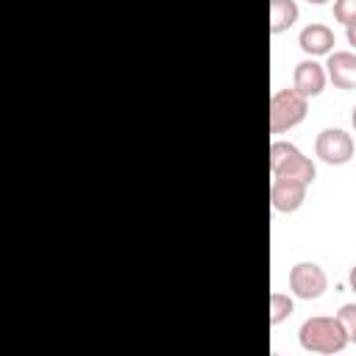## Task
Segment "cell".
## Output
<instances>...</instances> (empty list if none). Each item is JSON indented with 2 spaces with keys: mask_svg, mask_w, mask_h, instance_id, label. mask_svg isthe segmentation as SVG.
I'll use <instances>...</instances> for the list:
<instances>
[{
  "mask_svg": "<svg viewBox=\"0 0 356 356\" xmlns=\"http://www.w3.org/2000/svg\"><path fill=\"white\" fill-rule=\"evenodd\" d=\"M298 342L309 353H339L348 345V334H345L342 323L337 320V314L334 317L317 314V317L303 320V325L298 331Z\"/></svg>",
  "mask_w": 356,
  "mask_h": 356,
  "instance_id": "cell-1",
  "label": "cell"
},
{
  "mask_svg": "<svg viewBox=\"0 0 356 356\" xmlns=\"http://www.w3.org/2000/svg\"><path fill=\"white\" fill-rule=\"evenodd\" d=\"M309 114V97H303L295 86L278 89L270 97V134H284L300 125Z\"/></svg>",
  "mask_w": 356,
  "mask_h": 356,
  "instance_id": "cell-2",
  "label": "cell"
},
{
  "mask_svg": "<svg viewBox=\"0 0 356 356\" xmlns=\"http://www.w3.org/2000/svg\"><path fill=\"white\" fill-rule=\"evenodd\" d=\"M270 172L273 175H286V178H300V181L312 184L314 175H317V167L309 156L300 153L298 145L275 139L270 145Z\"/></svg>",
  "mask_w": 356,
  "mask_h": 356,
  "instance_id": "cell-3",
  "label": "cell"
},
{
  "mask_svg": "<svg viewBox=\"0 0 356 356\" xmlns=\"http://www.w3.org/2000/svg\"><path fill=\"white\" fill-rule=\"evenodd\" d=\"M289 289L300 300H317L328 289V275L314 261H298L289 270Z\"/></svg>",
  "mask_w": 356,
  "mask_h": 356,
  "instance_id": "cell-4",
  "label": "cell"
},
{
  "mask_svg": "<svg viewBox=\"0 0 356 356\" xmlns=\"http://www.w3.org/2000/svg\"><path fill=\"white\" fill-rule=\"evenodd\" d=\"M353 139L348 131L342 128H325L317 134V142H314V153L323 164H331V167H342L353 159Z\"/></svg>",
  "mask_w": 356,
  "mask_h": 356,
  "instance_id": "cell-5",
  "label": "cell"
},
{
  "mask_svg": "<svg viewBox=\"0 0 356 356\" xmlns=\"http://www.w3.org/2000/svg\"><path fill=\"white\" fill-rule=\"evenodd\" d=\"M306 189L309 184L300 181V178H286V175H273V184H270V203L275 211L281 214H289V211H298L306 200Z\"/></svg>",
  "mask_w": 356,
  "mask_h": 356,
  "instance_id": "cell-6",
  "label": "cell"
},
{
  "mask_svg": "<svg viewBox=\"0 0 356 356\" xmlns=\"http://www.w3.org/2000/svg\"><path fill=\"white\" fill-rule=\"evenodd\" d=\"M328 83V75H325V64H317L314 58H303L295 64V72H292V86L303 95V97H317Z\"/></svg>",
  "mask_w": 356,
  "mask_h": 356,
  "instance_id": "cell-7",
  "label": "cell"
},
{
  "mask_svg": "<svg viewBox=\"0 0 356 356\" xmlns=\"http://www.w3.org/2000/svg\"><path fill=\"white\" fill-rule=\"evenodd\" d=\"M325 75L337 89H356V53L353 50H331L325 61Z\"/></svg>",
  "mask_w": 356,
  "mask_h": 356,
  "instance_id": "cell-8",
  "label": "cell"
},
{
  "mask_svg": "<svg viewBox=\"0 0 356 356\" xmlns=\"http://www.w3.org/2000/svg\"><path fill=\"white\" fill-rule=\"evenodd\" d=\"M298 44H300V50H303L309 58H317V56H328V53L334 50L337 36H334V31H331L328 25L312 22V25H306V28L300 31Z\"/></svg>",
  "mask_w": 356,
  "mask_h": 356,
  "instance_id": "cell-9",
  "label": "cell"
},
{
  "mask_svg": "<svg viewBox=\"0 0 356 356\" xmlns=\"http://www.w3.org/2000/svg\"><path fill=\"white\" fill-rule=\"evenodd\" d=\"M300 17V8L295 0H270V33L278 36L289 31Z\"/></svg>",
  "mask_w": 356,
  "mask_h": 356,
  "instance_id": "cell-10",
  "label": "cell"
},
{
  "mask_svg": "<svg viewBox=\"0 0 356 356\" xmlns=\"http://www.w3.org/2000/svg\"><path fill=\"white\" fill-rule=\"evenodd\" d=\"M295 312V300L284 292H270V325H281Z\"/></svg>",
  "mask_w": 356,
  "mask_h": 356,
  "instance_id": "cell-11",
  "label": "cell"
},
{
  "mask_svg": "<svg viewBox=\"0 0 356 356\" xmlns=\"http://www.w3.org/2000/svg\"><path fill=\"white\" fill-rule=\"evenodd\" d=\"M337 320L342 323V328L348 334V342H356V303H342L339 312H337Z\"/></svg>",
  "mask_w": 356,
  "mask_h": 356,
  "instance_id": "cell-12",
  "label": "cell"
},
{
  "mask_svg": "<svg viewBox=\"0 0 356 356\" xmlns=\"http://www.w3.org/2000/svg\"><path fill=\"white\" fill-rule=\"evenodd\" d=\"M334 19L342 25L356 19V0H334Z\"/></svg>",
  "mask_w": 356,
  "mask_h": 356,
  "instance_id": "cell-13",
  "label": "cell"
},
{
  "mask_svg": "<svg viewBox=\"0 0 356 356\" xmlns=\"http://www.w3.org/2000/svg\"><path fill=\"white\" fill-rule=\"evenodd\" d=\"M345 36H348V44L356 50V19H350V22L345 25Z\"/></svg>",
  "mask_w": 356,
  "mask_h": 356,
  "instance_id": "cell-14",
  "label": "cell"
},
{
  "mask_svg": "<svg viewBox=\"0 0 356 356\" xmlns=\"http://www.w3.org/2000/svg\"><path fill=\"white\" fill-rule=\"evenodd\" d=\"M348 284H350V289H353V292H356V267H353V270H350V275H348Z\"/></svg>",
  "mask_w": 356,
  "mask_h": 356,
  "instance_id": "cell-15",
  "label": "cell"
},
{
  "mask_svg": "<svg viewBox=\"0 0 356 356\" xmlns=\"http://www.w3.org/2000/svg\"><path fill=\"white\" fill-rule=\"evenodd\" d=\"M350 122H353V131H356V106H353V111H350Z\"/></svg>",
  "mask_w": 356,
  "mask_h": 356,
  "instance_id": "cell-16",
  "label": "cell"
},
{
  "mask_svg": "<svg viewBox=\"0 0 356 356\" xmlns=\"http://www.w3.org/2000/svg\"><path fill=\"white\" fill-rule=\"evenodd\" d=\"M306 3H312V6H325L328 0H306Z\"/></svg>",
  "mask_w": 356,
  "mask_h": 356,
  "instance_id": "cell-17",
  "label": "cell"
}]
</instances>
